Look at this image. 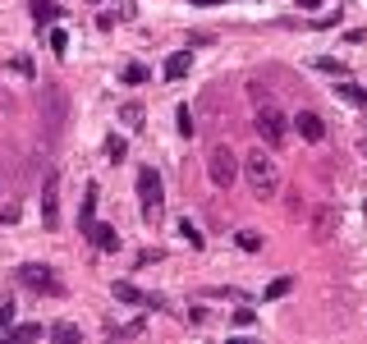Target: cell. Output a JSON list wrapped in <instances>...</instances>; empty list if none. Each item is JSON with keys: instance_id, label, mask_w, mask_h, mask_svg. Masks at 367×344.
<instances>
[{"instance_id": "1", "label": "cell", "mask_w": 367, "mask_h": 344, "mask_svg": "<svg viewBox=\"0 0 367 344\" xmlns=\"http://www.w3.org/2000/svg\"><path fill=\"white\" fill-rule=\"evenodd\" d=\"M244 179H248V189H253V198H276L280 193V161L267 147H253L244 156Z\"/></svg>"}, {"instance_id": "2", "label": "cell", "mask_w": 367, "mask_h": 344, "mask_svg": "<svg viewBox=\"0 0 367 344\" xmlns=\"http://www.w3.org/2000/svg\"><path fill=\"white\" fill-rule=\"evenodd\" d=\"M248 97H253V106H257V134L267 138V147H285V138H290V120H285V111L271 101L267 88H248Z\"/></svg>"}, {"instance_id": "3", "label": "cell", "mask_w": 367, "mask_h": 344, "mask_svg": "<svg viewBox=\"0 0 367 344\" xmlns=\"http://www.w3.org/2000/svg\"><path fill=\"white\" fill-rule=\"evenodd\" d=\"M19 285L23 289H37V294H51V299H60V294H65V280H60L51 267H42V262L19 267Z\"/></svg>"}, {"instance_id": "4", "label": "cell", "mask_w": 367, "mask_h": 344, "mask_svg": "<svg viewBox=\"0 0 367 344\" xmlns=\"http://www.w3.org/2000/svg\"><path fill=\"white\" fill-rule=\"evenodd\" d=\"M161 170H152V166H143L138 170V207H143V216L147 221H156L161 216Z\"/></svg>"}, {"instance_id": "5", "label": "cell", "mask_w": 367, "mask_h": 344, "mask_svg": "<svg viewBox=\"0 0 367 344\" xmlns=\"http://www.w3.org/2000/svg\"><path fill=\"white\" fill-rule=\"evenodd\" d=\"M207 175H212L216 189H230V184H234V175H239V161H234V152H230L225 143L212 147V156H207Z\"/></svg>"}, {"instance_id": "6", "label": "cell", "mask_w": 367, "mask_h": 344, "mask_svg": "<svg viewBox=\"0 0 367 344\" xmlns=\"http://www.w3.org/2000/svg\"><path fill=\"white\" fill-rule=\"evenodd\" d=\"M42 225L60 230V170H46L42 179Z\"/></svg>"}, {"instance_id": "7", "label": "cell", "mask_w": 367, "mask_h": 344, "mask_svg": "<svg viewBox=\"0 0 367 344\" xmlns=\"http://www.w3.org/2000/svg\"><path fill=\"white\" fill-rule=\"evenodd\" d=\"M294 129H299L308 143H322V138H326V120L317 111H299V115H294Z\"/></svg>"}, {"instance_id": "8", "label": "cell", "mask_w": 367, "mask_h": 344, "mask_svg": "<svg viewBox=\"0 0 367 344\" xmlns=\"http://www.w3.org/2000/svg\"><path fill=\"white\" fill-rule=\"evenodd\" d=\"M111 294H115L120 303H134V308H156V299H152V294H143V289H134L129 280H115V285H111Z\"/></svg>"}, {"instance_id": "9", "label": "cell", "mask_w": 367, "mask_h": 344, "mask_svg": "<svg viewBox=\"0 0 367 344\" xmlns=\"http://www.w3.org/2000/svg\"><path fill=\"white\" fill-rule=\"evenodd\" d=\"M97 198H101L97 184H88V189H83V211H78V230H83V234L97 225Z\"/></svg>"}, {"instance_id": "10", "label": "cell", "mask_w": 367, "mask_h": 344, "mask_svg": "<svg viewBox=\"0 0 367 344\" xmlns=\"http://www.w3.org/2000/svg\"><path fill=\"white\" fill-rule=\"evenodd\" d=\"M88 239L101 248V253H115V248H120V234H115L111 225H92V230H88Z\"/></svg>"}, {"instance_id": "11", "label": "cell", "mask_w": 367, "mask_h": 344, "mask_svg": "<svg viewBox=\"0 0 367 344\" xmlns=\"http://www.w3.org/2000/svg\"><path fill=\"white\" fill-rule=\"evenodd\" d=\"M56 5H51V0H33V23L37 28H51V23H56Z\"/></svg>"}, {"instance_id": "12", "label": "cell", "mask_w": 367, "mask_h": 344, "mask_svg": "<svg viewBox=\"0 0 367 344\" xmlns=\"http://www.w3.org/2000/svg\"><path fill=\"white\" fill-rule=\"evenodd\" d=\"M189 65H193L189 51H175V56L166 60V78H184V74H189Z\"/></svg>"}, {"instance_id": "13", "label": "cell", "mask_w": 367, "mask_h": 344, "mask_svg": "<svg viewBox=\"0 0 367 344\" xmlns=\"http://www.w3.org/2000/svg\"><path fill=\"white\" fill-rule=\"evenodd\" d=\"M51 340H60V344H78V340H83V331H78L74 322H56V326H51Z\"/></svg>"}, {"instance_id": "14", "label": "cell", "mask_w": 367, "mask_h": 344, "mask_svg": "<svg viewBox=\"0 0 367 344\" xmlns=\"http://www.w3.org/2000/svg\"><path fill=\"white\" fill-rule=\"evenodd\" d=\"M42 92H46V106H51V129H56L65 120V97H60V88H42Z\"/></svg>"}, {"instance_id": "15", "label": "cell", "mask_w": 367, "mask_h": 344, "mask_svg": "<svg viewBox=\"0 0 367 344\" xmlns=\"http://www.w3.org/2000/svg\"><path fill=\"white\" fill-rule=\"evenodd\" d=\"M290 289H294V280H290V276H276V280L267 285V294H262V299H267V303H276V299H285Z\"/></svg>"}, {"instance_id": "16", "label": "cell", "mask_w": 367, "mask_h": 344, "mask_svg": "<svg viewBox=\"0 0 367 344\" xmlns=\"http://www.w3.org/2000/svg\"><path fill=\"white\" fill-rule=\"evenodd\" d=\"M335 92H340L345 101H354V106H363V111H367V88H358V83H340Z\"/></svg>"}, {"instance_id": "17", "label": "cell", "mask_w": 367, "mask_h": 344, "mask_svg": "<svg viewBox=\"0 0 367 344\" xmlns=\"http://www.w3.org/2000/svg\"><path fill=\"white\" fill-rule=\"evenodd\" d=\"M120 120L129 124V129H143V120H147V111L143 106H134V101H129V106H120Z\"/></svg>"}, {"instance_id": "18", "label": "cell", "mask_w": 367, "mask_h": 344, "mask_svg": "<svg viewBox=\"0 0 367 344\" xmlns=\"http://www.w3.org/2000/svg\"><path fill=\"white\" fill-rule=\"evenodd\" d=\"M234 244L244 248V253H257V248H262V234H257V230H239V234H234Z\"/></svg>"}, {"instance_id": "19", "label": "cell", "mask_w": 367, "mask_h": 344, "mask_svg": "<svg viewBox=\"0 0 367 344\" xmlns=\"http://www.w3.org/2000/svg\"><path fill=\"white\" fill-rule=\"evenodd\" d=\"M175 129H179L184 138L193 134V115H189V106H179V111H175Z\"/></svg>"}, {"instance_id": "20", "label": "cell", "mask_w": 367, "mask_h": 344, "mask_svg": "<svg viewBox=\"0 0 367 344\" xmlns=\"http://www.w3.org/2000/svg\"><path fill=\"white\" fill-rule=\"evenodd\" d=\"M312 65L322 69V74H335V78H345V65H340V60H331V56H322V60H312Z\"/></svg>"}, {"instance_id": "21", "label": "cell", "mask_w": 367, "mask_h": 344, "mask_svg": "<svg viewBox=\"0 0 367 344\" xmlns=\"http://www.w3.org/2000/svg\"><path fill=\"white\" fill-rule=\"evenodd\" d=\"M51 51H56V56L69 51V33H65V28H51Z\"/></svg>"}, {"instance_id": "22", "label": "cell", "mask_w": 367, "mask_h": 344, "mask_svg": "<svg viewBox=\"0 0 367 344\" xmlns=\"http://www.w3.org/2000/svg\"><path fill=\"white\" fill-rule=\"evenodd\" d=\"M37 335H42V326H37V322H28V326H14V331H10V340H37Z\"/></svg>"}, {"instance_id": "23", "label": "cell", "mask_w": 367, "mask_h": 344, "mask_svg": "<svg viewBox=\"0 0 367 344\" xmlns=\"http://www.w3.org/2000/svg\"><path fill=\"white\" fill-rule=\"evenodd\" d=\"M124 147H129V143H124L120 134H111V138H106V156H111V161H120V156H124Z\"/></svg>"}, {"instance_id": "24", "label": "cell", "mask_w": 367, "mask_h": 344, "mask_svg": "<svg viewBox=\"0 0 367 344\" xmlns=\"http://www.w3.org/2000/svg\"><path fill=\"white\" fill-rule=\"evenodd\" d=\"M179 234H184V239H189V248H202V234H198V225L179 221Z\"/></svg>"}, {"instance_id": "25", "label": "cell", "mask_w": 367, "mask_h": 344, "mask_svg": "<svg viewBox=\"0 0 367 344\" xmlns=\"http://www.w3.org/2000/svg\"><path fill=\"white\" fill-rule=\"evenodd\" d=\"M124 83H143V78H147V65H124Z\"/></svg>"}, {"instance_id": "26", "label": "cell", "mask_w": 367, "mask_h": 344, "mask_svg": "<svg viewBox=\"0 0 367 344\" xmlns=\"http://www.w3.org/2000/svg\"><path fill=\"white\" fill-rule=\"evenodd\" d=\"M253 322H257L253 308H239V312H234V326H239V331H244V326H253Z\"/></svg>"}, {"instance_id": "27", "label": "cell", "mask_w": 367, "mask_h": 344, "mask_svg": "<svg viewBox=\"0 0 367 344\" xmlns=\"http://www.w3.org/2000/svg\"><path fill=\"white\" fill-rule=\"evenodd\" d=\"M10 322H14V303H0V331H5Z\"/></svg>"}, {"instance_id": "28", "label": "cell", "mask_w": 367, "mask_h": 344, "mask_svg": "<svg viewBox=\"0 0 367 344\" xmlns=\"http://www.w3.org/2000/svg\"><path fill=\"white\" fill-rule=\"evenodd\" d=\"M0 221H5V225H10V221H19V211H14V207H0Z\"/></svg>"}, {"instance_id": "29", "label": "cell", "mask_w": 367, "mask_h": 344, "mask_svg": "<svg viewBox=\"0 0 367 344\" xmlns=\"http://www.w3.org/2000/svg\"><path fill=\"white\" fill-rule=\"evenodd\" d=\"M299 5H303V10H317V5H322V0H299Z\"/></svg>"}, {"instance_id": "30", "label": "cell", "mask_w": 367, "mask_h": 344, "mask_svg": "<svg viewBox=\"0 0 367 344\" xmlns=\"http://www.w3.org/2000/svg\"><path fill=\"white\" fill-rule=\"evenodd\" d=\"M193 5H225V0H193Z\"/></svg>"}, {"instance_id": "31", "label": "cell", "mask_w": 367, "mask_h": 344, "mask_svg": "<svg viewBox=\"0 0 367 344\" xmlns=\"http://www.w3.org/2000/svg\"><path fill=\"white\" fill-rule=\"evenodd\" d=\"M363 156H367V138H363Z\"/></svg>"}]
</instances>
